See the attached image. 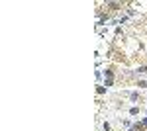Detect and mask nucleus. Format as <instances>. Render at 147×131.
Segmentation results:
<instances>
[{
  "label": "nucleus",
  "instance_id": "f257e3e1",
  "mask_svg": "<svg viewBox=\"0 0 147 131\" xmlns=\"http://www.w3.org/2000/svg\"><path fill=\"white\" fill-rule=\"evenodd\" d=\"M129 100H131V102H139V92H137V90H131V92H129Z\"/></svg>",
  "mask_w": 147,
  "mask_h": 131
},
{
  "label": "nucleus",
  "instance_id": "f03ea898",
  "mask_svg": "<svg viewBox=\"0 0 147 131\" xmlns=\"http://www.w3.org/2000/svg\"><path fill=\"white\" fill-rule=\"evenodd\" d=\"M108 90H110V88H106V86H104V84H98V86H96V92H98L100 96H102V94H106Z\"/></svg>",
  "mask_w": 147,
  "mask_h": 131
},
{
  "label": "nucleus",
  "instance_id": "7ed1b4c3",
  "mask_svg": "<svg viewBox=\"0 0 147 131\" xmlns=\"http://www.w3.org/2000/svg\"><path fill=\"white\" fill-rule=\"evenodd\" d=\"M106 6H110L114 10H118V8H122V2H106Z\"/></svg>",
  "mask_w": 147,
  "mask_h": 131
},
{
  "label": "nucleus",
  "instance_id": "20e7f679",
  "mask_svg": "<svg viewBox=\"0 0 147 131\" xmlns=\"http://www.w3.org/2000/svg\"><path fill=\"white\" fill-rule=\"evenodd\" d=\"M106 22H108V18L100 16V18H98V22H96V28H100V26H106Z\"/></svg>",
  "mask_w": 147,
  "mask_h": 131
},
{
  "label": "nucleus",
  "instance_id": "39448f33",
  "mask_svg": "<svg viewBox=\"0 0 147 131\" xmlns=\"http://www.w3.org/2000/svg\"><path fill=\"white\" fill-rule=\"evenodd\" d=\"M102 80H104V71H96V82L100 84Z\"/></svg>",
  "mask_w": 147,
  "mask_h": 131
},
{
  "label": "nucleus",
  "instance_id": "423d86ee",
  "mask_svg": "<svg viewBox=\"0 0 147 131\" xmlns=\"http://www.w3.org/2000/svg\"><path fill=\"white\" fill-rule=\"evenodd\" d=\"M139 114V106H131L129 108V116H137Z\"/></svg>",
  "mask_w": 147,
  "mask_h": 131
},
{
  "label": "nucleus",
  "instance_id": "0eeeda50",
  "mask_svg": "<svg viewBox=\"0 0 147 131\" xmlns=\"http://www.w3.org/2000/svg\"><path fill=\"white\" fill-rule=\"evenodd\" d=\"M136 73H137V75H147V67H137Z\"/></svg>",
  "mask_w": 147,
  "mask_h": 131
},
{
  "label": "nucleus",
  "instance_id": "6e6552de",
  "mask_svg": "<svg viewBox=\"0 0 147 131\" xmlns=\"http://www.w3.org/2000/svg\"><path fill=\"white\" fill-rule=\"evenodd\" d=\"M122 125H124L125 129H129V127H131L134 123H131V121H129V120H122Z\"/></svg>",
  "mask_w": 147,
  "mask_h": 131
},
{
  "label": "nucleus",
  "instance_id": "1a4fd4ad",
  "mask_svg": "<svg viewBox=\"0 0 147 131\" xmlns=\"http://www.w3.org/2000/svg\"><path fill=\"white\" fill-rule=\"evenodd\" d=\"M137 88H147V80H137Z\"/></svg>",
  "mask_w": 147,
  "mask_h": 131
},
{
  "label": "nucleus",
  "instance_id": "9d476101",
  "mask_svg": "<svg viewBox=\"0 0 147 131\" xmlns=\"http://www.w3.org/2000/svg\"><path fill=\"white\" fill-rule=\"evenodd\" d=\"M127 18H129V16H127V14H125V16H122V18H120V26H124V24L127 22Z\"/></svg>",
  "mask_w": 147,
  "mask_h": 131
},
{
  "label": "nucleus",
  "instance_id": "9b49d317",
  "mask_svg": "<svg viewBox=\"0 0 147 131\" xmlns=\"http://www.w3.org/2000/svg\"><path fill=\"white\" fill-rule=\"evenodd\" d=\"M102 127H104V131H110V123H108V121H104V123H102Z\"/></svg>",
  "mask_w": 147,
  "mask_h": 131
}]
</instances>
